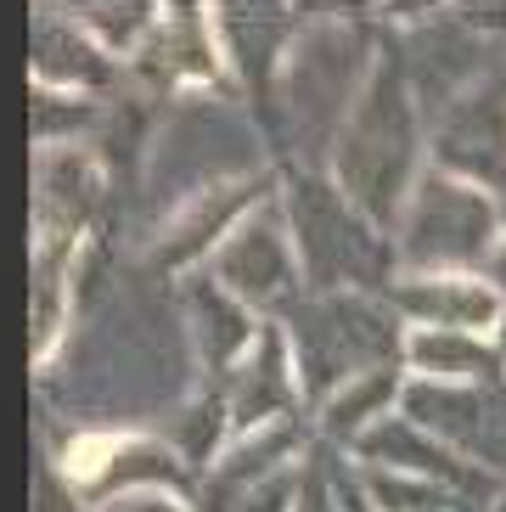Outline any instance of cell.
<instances>
[{
    "mask_svg": "<svg viewBox=\"0 0 506 512\" xmlns=\"http://www.w3.org/2000/svg\"><path fill=\"white\" fill-rule=\"evenodd\" d=\"M405 304L428 321H450V327H484V321L495 316V293H484V287H473V282H456V276L411 287Z\"/></svg>",
    "mask_w": 506,
    "mask_h": 512,
    "instance_id": "obj_1",
    "label": "cell"
},
{
    "mask_svg": "<svg viewBox=\"0 0 506 512\" xmlns=\"http://www.w3.org/2000/svg\"><path fill=\"white\" fill-rule=\"evenodd\" d=\"M417 361L439 366V372H473V366H484V349L473 344H456V338H417Z\"/></svg>",
    "mask_w": 506,
    "mask_h": 512,
    "instance_id": "obj_2",
    "label": "cell"
}]
</instances>
